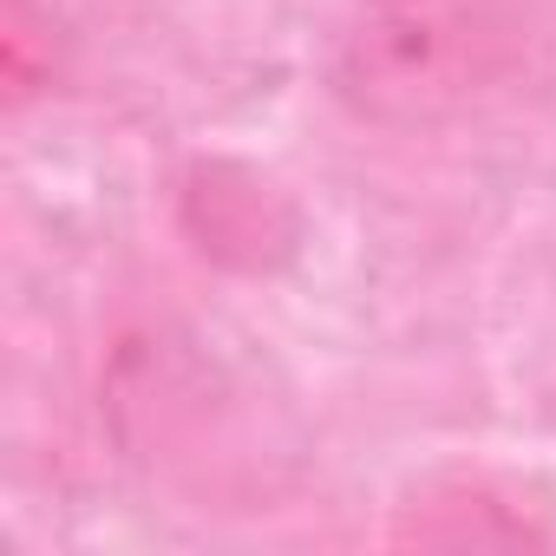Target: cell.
I'll list each match as a JSON object with an SVG mask.
<instances>
[{
    "instance_id": "cell-1",
    "label": "cell",
    "mask_w": 556,
    "mask_h": 556,
    "mask_svg": "<svg viewBox=\"0 0 556 556\" xmlns=\"http://www.w3.org/2000/svg\"><path fill=\"white\" fill-rule=\"evenodd\" d=\"M543 47V0H348L334 99L387 131H432L504 99Z\"/></svg>"
}]
</instances>
